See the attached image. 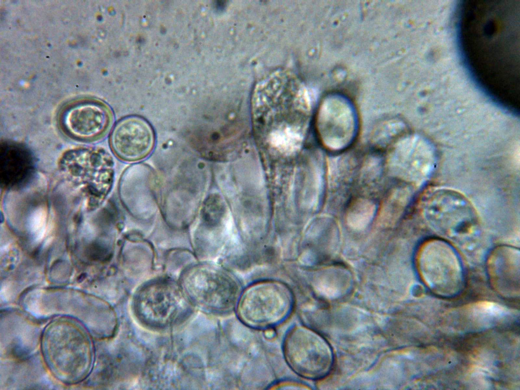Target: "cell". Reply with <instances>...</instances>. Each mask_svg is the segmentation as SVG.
I'll return each mask as SVG.
<instances>
[{
	"label": "cell",
	"instance_id": "obj_1",
	"mask_svg": "<svg viewBox=\"0 0 520 390\" xmlns=\"http://www.w3.org/2000/svg\"><path fill=\"white\" fill-rule=\"evenodd\" d=\"M519 1H462L456 13L457 44L467 74L514 114L519 101Z\"/></svg>",
	"mask_w": 520,
	"mask_h": 390
},
{
	"label": "cell",
	"instance_id": "obj_2",
	"mask_svg": "<svg viewBox=\"0 0 520 390\" xmlns=\"http://www.w3.org/2000/svg\"><path fill=\"white\" fill-rule=\"evenodd\" d=\"M294 297L284 285L272 281L257 283L240 296L235 311L239 321L255 330H268L280 324L294 309Z\"/></svg>",
	"mask_w": 520,
	"mask_h": 390
},
{
	"label": "cell",
	"instance_id": "obj_3",
	"mask_svg": "<svg viewBox=\"0 0 520 390\" xmlns=\"http://www.w3.org/2000/svg\"><path fill=\"white\" fill-rule=\"evenodd\" d=\"M285 361L297 375L316 380L326 376L333 363L331 348L313 329L297 324L286 333L282 345Z\"/></svg>",
	"mask_w": 520,
	"mask_h": 390
},
{
	"label": "cell",
	"instance_id": "obj_4",
	"mask_svg": "<svg viewBox=\"0 0 520 390\" xmlns=\"http://www.w3.org/2000/svg\"><path fill=\"white\" fill-rule=\"evenodd\" d=\"M418 273L429 289L442 296L456 295L463 283L462 262L446 241L431 238L419 246L416 255Z\"/></svg>",
	"mask_w": 520,
	"mask_h": 390
},
{
	"label": "cell",
	"instance_id": "obj_5",
	"mask_svg": "<svg viewBox=\"0 0 520 390\" xmlns=\"http://www.w3.org/2000/svg\"><path fill=\"white\" fill-rule=\"evenodd\" d=\"M184 286L190 301L213 314H228L235 311L241 295L236 280L213 271L191 272L185 276Z\"/></svg>",
	"mask_w": 520,
	"mask_h": 390
},
{
	"label": "cell",
	"instance_id": "obj_6",
	"mask_svg": "<svg viewBox=\"0 0 520 390\" xmlns=\"http://www.w3.org/2000/svg\"><path fill=\"white\" fill-rule=\"evenodd\" d=\"M137 317L146 325L161 328L176 322L187 309L178 287L168 279L148 283L137 293L135 300Z\"/></svg>",
	"mask_w": 520,
	"mask_h": 390
},
{
	"label": "cell",
	"instance_id": "obj_7",
	"mask_svg": "<svg viewBox=\"0 0 520 390\" xmlns=\"http://www.w3.org/2000/svg\"><path fill=\"white\" fill-rule=\"evenodd\" d=\"M357 118L353 106L346 98L338 94L326 96L316 116L318 137L325 148L335 152L348 147L356 135Z\"/></svg>",
	"mask_w": 520,
	"mask_h": 390
},
{
	"label": "cell",
	"instance_id": "obj_8",
	"mask_svg": "<svg viewBox=\"0 0 520 390\" xmlns=\"http://www.w3.org/2000/svg\"><path fill=\"white\" fill-rule=\"evenodd\" d=\"M424 213L431 226L450 237L469 235L477 228L474 210L462 196L453 192L433 194L425 205Z\"/></svg>",
	"mask_w": 520,
	"mask_h": 390
},
{
	"label": "cell",
	"instance_id": "obj_9",
	"mask_svg": "<svg viewBox=\"0 0 520 390\" xmlns=\"http://www.w3.org/2000/svg\"><path fill=\"white\" fill-rule=\"evenodd\" d=\"M112 120L109 109L102 103L83 101L67 107L60 117L61 128L70 136L89 141L102 136Z\"/></svg>",
	"mask_w": 520,
	"mask_h": 390
},
{
	"label": "cell",
	"instance_id": "obj_10",
	"mask_svg": "<svg viewBox=\"0 0 520 390\" xmlns=\"http://www.w3.org/2000/svg\"><path fill=\"white\" fill-rule=\"evenodd\" d=\"M155 141L150 124L137 116L124 118L114 127L110 145L114 154L125 161L134 162L146 157L152 152Z\"/></svg>",
	"mask_w": 520,
	"mask_h": 390
},
{
	"label": "cell",
	"instance_id": "obj_11",
	"mask_svg": "<svg viewBox=\"0 0 520 390\" xmlns=\"http://www.w3.org/2000/svg\"><path fill=\"white\" fill-rule=\"evenodd\" d=\"M519 250L509 245H500L489 254L486 267L491 282L503 294L519 290Z\"/></svg>",
	"mask_w": 520,
	"mask_h": 390
},
{
	"label": "cell",
	"instance_id": "obj_12",
	"mask_svg": "<svg viewBox=\"0 0 520 390\" xmlns=\"http://www.w3.org/2000/svg\"><path fill=\"white\" fill-rule=\"evenodd\" d=\"M352 207L348 214L349 224L356 229L365 227L373 215V206L368 203L362 202L358 203Z\"/></svg>",
	"mask_w": 520,
	"mask_h": 390
},
{
	"label": "cell",
	"instance_id": "obj_13",
	"mask_svg": "<svg viewBox=\"0 0 520 390\" xmlns=\"http://www.w3.org/2000/svg\"><path fill=\"white\" fill-rule=\"evenodd\" d=\"M471 311L476 317H483L484 319L502 317L506 313V309L496 303L482 301L472 305Z\"/></svg>",
	"mask_w": 520,
	"mask_h": 390
}]
</instances>
